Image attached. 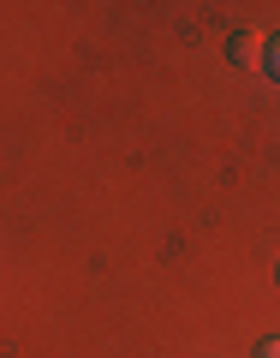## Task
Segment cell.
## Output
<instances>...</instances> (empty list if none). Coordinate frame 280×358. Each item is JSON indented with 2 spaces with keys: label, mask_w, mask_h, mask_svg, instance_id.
I'll use <instances>...</instances> for the list:
<instances>
[{
  "label": "cell",
  "mask_w": 280,
  "mask_h": 358,
  "mask_svg": "<svg viewBox=\"0 0 280 358\" xmlns=\"http://www.w3.org/2000/svg\"><path fill=\"white\" fill-rule=\"evenodd\" d=\"M274 275H280V268H274Z\"/></svg>",
  "instance_id": "277c9868"
},
{
  "label": "cell",
  "mask_w": 280,
  "mask_h": 358,
  "mask_svg": "<svg viewBox=\"0 0 280 358\" xmlns=\"http://www.w3.org/2000/svg\"><path fill=\"white\" fill-rule=\"evenodd\" d=\"M263 54H268V36H256V30L227 36V60H233V66H263Z\"/></svg>",
  "instance_id": "6da1fadb"
},
{
  "label": "cell",
  "mask_w": 280,
  "mask_h": 358,
  "mask_svg": "<svg viewBox=\"0 0 280 358\" xmlns=\"http://www.w3.org/2000/svg\"><path fill=\"white\" fill-rule=\"evenodd\" d=\"M263 72L280 84V36H268V54H263Z\"/></svg>",
  "instance_id": "7a4b0ae2"
},
{
  "label": "cell",
  "mask_w": 280,
  "mask_h": 358,
  "mask_svg": "<svg viewBox=\"0 0 280 358\" xmlns=\"http://www.w3.org/2000/svg\"><path fill=\"white\" fill-rule=\"evenodd\" d=\"M256 358H280V334H274V341H263V346H256Z\"/></svg>",
  "instance_id": "3957f363"
}]
</instances>
